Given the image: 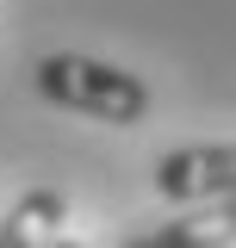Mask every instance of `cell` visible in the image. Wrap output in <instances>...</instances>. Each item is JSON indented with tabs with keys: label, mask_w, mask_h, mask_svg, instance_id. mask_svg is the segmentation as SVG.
I'll use <instances>...</instances> for the list:
<instances>
[{
	"label": "cell",
	"mask_w": 236,
	"mask_h": 248,
	"mask_svg": "<svg viewBox=\"0 0 236 248\" xmlns=\"http://www.w3.org/2000/svg\"><path fill=\"white\" fill-rule=\"evenodd\" d=\"M31 87L44 93L50 106L75 112V118H93V124H112V130L143 124L149 106H155V93H149L143 75H131V68H118V62H100V56H81V50L37 56Z\"/></svg>",
	"instance_id": "1"
},
{
	"label": "cell",
	"mask_w": 236,
	"mask_h": 248,
	"mask_svg": "<svg viewBox=\"0 0 236 248\" xmlns=\"http://www.w3.org/2000/svg\"><path fill=\"white\" fill-rule=\"evenodd\" d=\"M155 192L168 205H205L236 199V137L224 143H180L155 161Z\"/></svg>",
	"instance_id": "2"
},
{
	"label": "cell",
	"mask_w": 236,
	"mask_h": 248,
	"mask_svg": "<svg viewBox=\"0 0 236 248\" xmlns=\"http://www.w3.org/2000/svg\"><path fill=\"white\" fill-rule=\"evenodd\" d=\"M56 248H87V242H75V236H62V242H56Z\"/></svg>",
	"instance_id": "4"
},
{
	"label": "cell",
	"mask_w": 236,
	"mask_h": 248,
	"mask_svg": "<svg viewBox=\"0 0 236 248\" xmlns=\"http://www.w3.org/2000/svg\"><path fill=\"white\" fill-rule=\"evenodd\" d=\"M68 236V199L56 186H31L0 211V248H56Z\"/></svg>",
	"instance_id": "3"
}]
</instances>
